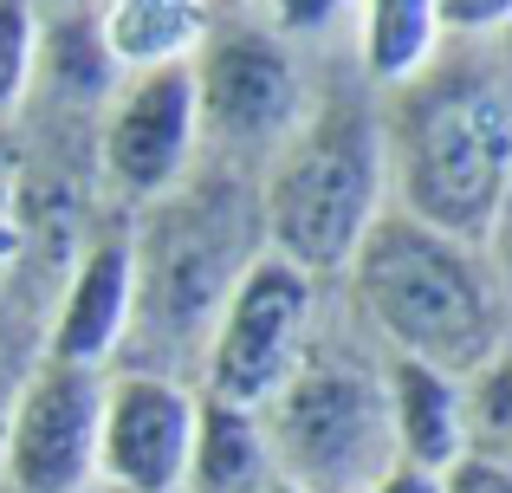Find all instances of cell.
I'll use <instances>...</instances> for the list:
<instances>
[{
	"mask_svg": "<svg viewBox=\"0 0 512 493\" xmlns=\"http://www.w3.org/2000/svg\"><path fill=\"white\" fill-rule=\"evenodd\" d=\"M376 117L396 215L487 247L506 221L512 182V98L500 39H461V52H435L409 85L376 91Z\"/></svg>",
	"mask_w": 512,
	"mask_h": 493,
	"instance_id": "6da1fadb",
	"label": "cell"
},
{
	"mask_svg": "<svg viewBox=\"0 0 512 493\" xmlns=\"http://www.w3.org/2000/svg\"><path fill=\"white\" fill-rule=\"evenodd\" d=\"M266 253L260 182L240 163H201L130 221V331L117 364L182 377L234 279Z\"/></svg>",
	"mask_w": 512,
	"mask_h": 493,
	"instance_id": "7a4b0ae2",
	"label": "cell"
},
{
	"mask_svg": "<svg viewBox=\"0 0 512 493\" xmlns=\"http://www.w3.org/2000/svg\"><path fill=\"white\" fill-rule=\"evenodd\" d=\"M344 273L357 312L383 331L396 357L467 377L506 351V292L474 241H454L383 208L344 260Z\"/></svg>",
	"mask_w": 512,
	"mask_h": 493,
	"instance_id": "3957f363",
	"label": "cell"
},
{
	"mask_svg": "<svg viewBox=\"0 0 512 493\" xmlns=\"http://www.w3.org/2000/svg\"><path fill=\"white\" fill-rule=\"evenodd\" d=\"M383 117L363 78H331L260 169L266 247L299 273L331 279L383 215Z\"/></svg>",
	"mask_w": 512,
	"mask_h": 493,
	"instance_id": "277c9868",
	"label": "cell"
},
{
	"mask_svg": "<svg viewBox=\"0 0 512 493\" xmlns=\"http://www.w3.org/2000/svg\"><path fill=\"white\" fill-rule=\"evenodd\" d=\"M253 416H260L273 481H292L305 493H363L396 461L383 370L350 351H325L318 338L305 364Z\"/></svg>",
	"mask_w": 512,
	"mask_h": 493,
	"instance_id": "5b68a950",
	"label": "cell"
},
{
	"mask_svg": "<svg viewBox=\"0 0 512 493\" xmlns=\"http://www.w3.org/2000/svg\"><path fill=\"white\" fill-rule=\"evenodd\" d=\"M195 78V130L214 163L266 169V156L299 130L305 78L292 46L266 20H208L201 46L188 52Z\"/></svg>",
	"mask_w": 512,
	"mask_h": 493,
	"instance_id": "8992f818",
	"label": "cell"
},
{
	"mask_svg": "<svg viewBox=\"0 0 512 493\" xmlns=\"http://www.w3.org/2000/svg\"><path fill=\"white\" fill-rule=\"evenodd\" d=\"M318 338V279L279 260L273 247L253 253V266L234 279L201 344V390L214 403L260 409L292 370L305 364Z\"/></svg>",
	"mask_w": 512,
	"mask_h": 493,
	"instance_id": "52a82bcc",
	"label": "cell"
},
{
	"mask_svg": "<svg viewBox=\"0 0 512 493\" xmlns=\"http://www.w3.org/2000/svg\"><path fill=\"white\" fill-rule=\"evenodd\" d=\"M104 370L39 357L0 422V487L7 493H85L98 481Z\"/></svg>",
	"mask_w": 512,
	"mask_h": 493,
	"instance_id": "ba28073f",
	"label": "cell"
},
{
	"mask_svg": "<svg viewBox=\"0 0 512 493\" xmlns=\"http://www.w3.org/2000/svg\"><path fill=\"white\" fill-rule=\"evenodd\" d=\"M201 156V130H195V78L188 59L150 65L111 85V111L98 130V163L124 202H156L163 189L195 169Z\"/></svg>",
	"mask_w": 512,
	"mask_h": 493,
	"instance_id": "9c48e42d",
	"label": "cell"
},
{
	"mask_svg": "<svg viewBox=\"0 0 512 493\" xmlns=\"http://www.w3.org/2000/svg\"><path fill=\"white\" fill-rule=\"evenodd\" d=\"M188 442H195V396L163 370H117L104 377L98 409V481L117 493H182Z\"/></svg>",
	"mask_w": 512,
	"mask_h": 493,
	"instance_id": "30bf717a",
	"label": "cell"
},
{
	"mask_svg": "<svg viewBox=\"0 0 512 493\" xmlns=\"http://www.w3.org/2000/svg\"><path fill=\"white\" fill-rule=\"evenodd\" d=\"M124 331H130V221L104 228L78 253L72 279H65V299H59V318L46 331V357L104 370L124 351Z\"/></svg>",
	"mask_w": 512,
	"mask_h": 493,
	"instance_id": "8fae6325",
	"label": "cell"
},
{
	"mask_svg": "<svg viewBox=\"0 0 512 493\" xmlns=\"http://www.w3.org/2000/svg\"><path fill=\"white\" fill-rule=\"evenodd\" d=\"M383 403H389V435H396L402 461L441 474L461 455V377L389 351L383 357Z\"/></svg>",
	"mask_w": 512,
	"mask_h": 493,
	"instance_id": "7c38bea8",
	"label": "cell"
},
{
	"mask_svg": "<svg viewBox=\"0 0 512 493\" xmlns=\"http://www.w3.org/2000/svg\"><path fill=\"white\" fill-rule=\"evenodd\" d=\"M91 26L117 72H150V65L188 59L201 46L208 0H98Z\"/></svg>",
	"mask_w": 512,
	"mask_h": 493,
	"instance_id": "4fadbf2b",
	"label": "cell"
},
{
	"mask_svg": "<svg viewBox=\"0 0 512 493\" xmlns=\"http://www.w3.org/2000/svg\"><path fill=\"white\" fill-rule=\"evenodd\" d=\"M273 481L260 442V416L234 403L195 396V442H188V481L182 493H260Z\"/></svg>",
	"mask_w": 512,
	"mask_h": 493,
	"instance_id": "5bb4252c",
	"label": "cell"
},
{
	"mask_svg": "<svg viewBox=\"0 0 512 493\" xmlns=\"http://www.w3.org/2000/svg\"><path fill=\"white\" fill-rule=\"evenodd\" d=\"M441 52V26L428 0H357V78L370 91H396Z\"/></svg>",
	"mask_w": 512,
	"mask_h": 493,
	"instance_id": "9a60e30c",
	"label": "cell"
},
{
	"mask_svg": "<svg viewBox=\"0 0 512 493\" xmlns=\"http://www.w3.org/2000/svg\"><path fill=\"white\" fill-rule=\"evenodd\" d=\"M461 448L506 461L512 448V357L506 351L461 377Z\"/></svg>",
	"mask_w": 512,
	"mask_h": 493,
	"instance_id": "2e32d148",
	"label": "cell"
},
{
	"mask_svg": "<svg viewBox=\"0 0 512 493\" xmlns=\"http://www.w3.org/2000/svg\"><path fill=\"white\" fill-rule=\"evenodd\" d=\"M39 78V20L33 0H0V124L26 104Z\"/></svg>",
	"mask_w": 512,
	"mask_h": 493,
	"instance_id": "e0dca14e",
	"label": "cell"
},
{
	"mask_svg": "<svg viewBox=\"0 0 512 493\" xmlns=\"http://www.w3.org/2000/svg\"><path fill=\"white\" fill-rule=\"evenodd\" d=\"M441 39H500L512 20V0H428Z\"/></svg>",
	"mask_w": 512,
	"mask_h": 493,
	"instance_id": "ac0fdd59",
	"label": "cell"
},
{
	"mask_svg": "<svg viewBox=\"0 0 512 493\" xmlns=\"http://www.w3.org/2000/svg\"><path fill=\"white\" fill-rule=\"evenodd\" d=\"M357 0H266V26L279 39H325Z\"/></svg>",
	"mask_w": 512,
	"mask_h": 493,
	"instance_id": "d6986e66",
	"label": "cell"
},
{
	"mask_svg": "<svg viewBox=\"0 0 512 493\" xmlns=\"http://www.w3.org/2000/svg\"><path fill=\"white\" fill-rule=\"evenodd\" d=\"M441 493H512V468L493 455H454L448 468H441Z\"/></svg>",
	"mask_w": 512,
	"mask_h": 493,
	"instance_id": "ffe728a7",
	"label": "cell"
},
{
	"mask_svg": "<svg viewBox=\"0 0 512 493\" xmlns=\"http://www.w3.org/2000/svg\"><path fill=\"white\" fill-rule=\"evenodd\" d=\"M20 241H26V215H20V163L13 150H0V279L7 266L20 260Z\"/></svg>",
	"mask_w": 512,
	"mask_h": 493,
	"instance_id": "44dd1931",
	"label": "cell"
},
{
	"mask_svg": "<svg viewBox=\"0 0 512 493\" xmlns=\"http://www.w3.org/2000/svg\"><path fill=\"white\" fill-rule=\"evenodd\" d=\"M363 493H441V474H428V468H415V461H389L383 474H376Z\"/></svg>",
	"mask_w": 512,
	"mask_h": 493,
	"instance_id": "7402d4cb",
	"label": "cell"
},
{
	"mask_svg": "<svg viewBox=\"0 0 512 493\" xmlns=\"http://www.w3.org/2000/svg\"><path fill=\"white\" fill-rule=\"evenodd\" d=\"M260 493H305V487H292V481H266Z\"/></svg>",
	"mask_w": 512,
	"mask_h": 493,
	"instance_id": "603a6c76",
	"label": "cell"
},
{
	"mask_svg": "<svg viewBox=\"0 0 512 493\" xmlns=\"http://www.w3.org/2000/svg\"><path fill=\"white\" fill-rule=\"evenodd\" d=\"M208 7H214V0H208Z\"/></svg>",
	"mask_w": 512,
	"mask_h": 493,
	"instance_id": "cb8c5ba5",
	"label": "cell"
}]
</instances>
